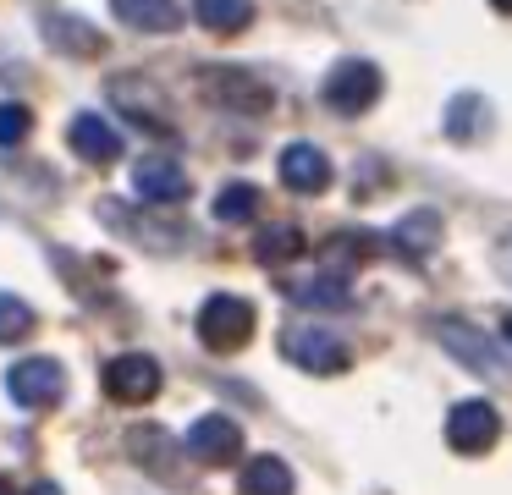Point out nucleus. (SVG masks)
Here are the masks:
<instances>
[{
    "mask_svg": "<svg viewBox=\"0 0 512 495\" xmlns=\"http://www.w3.org/2000/svg\"><path fill=\"white\" fill-rule=\"evenodd\" d=\"M6 385H12V402L23 407H56L67 396V369L56 358H17Z\"/></svg>",
    "mask_w": 512,
    "mask_h": 495,
    "instance_id": "nucleus-5",
    "label": "nucleus"
},
{
    "mask_svg": "<svg viewBox=\"0 0 512 495\" xmlns=\"http://www.w3.org/2000/svg\"><path fill=\"white\" fill-rule=\"evenodd\" d=\"M127 446H133V457L144 462L149 473H166L171 484H182V468H177V446L166 440V429L155 424H138L133 435H127Z\"/></svg>",
    "mask_w": 512,
    "mask_h": 495,
    "instance_id": "nucleus-16",
    "label": "nucleus"
},
{
    "mask_svg": "<svg viewBox=\"0 0 512 495\" xmlns=\"http://www.w3.org/2000/svg\"><path fill=\"white\" fill-rule=\"evenodd\" d=\"M111 11H116V22H127L138 33H177L182 28L177 0H111Z\"/></svg>",
    "mask_w": 512,
    "mask_h": 495,
    "instance_id": "nucleus-15",
    "label": "nucleus"
},
{
    "mask_svg": "<svg viewBox=\"0 0 512 495\" xmlns=\"http://www.w3.org/2000/svg\"><path fill=\"white\" fill-rule=\"evenodd\" d=\"M67 143H72V154H83L89 165H111L116 154H122L116 127H111L105 116H94V110H83V116L67 121Z\"/></svg>",
    "mask_w": 512,
    "mask_h": 495,
    "instance_id": "nucleus-12",
    "label": "nucleus"
},
{
    "mask_svg": "<svg viewBox=\"0 0 512 495\" xmlns=\"http://www.w3.org/2000/svg\"><path fill=\"white\" fill-rule=\"evenodd\" d=\"M193 17H199V28L232 39V33H243L254 22V0H193Z\"/></svg>",
    "mask_w": 512,
    "mask_h": 495,
    "instance_id": "nucleus-17",
    "label": "nucleus"
},
{
    "mask_svg": "<svg viewBox=\"0 0 512 495\" xmlns=\"http://www.w3.org/2000/svg\"><path fill=\"white\" fill-rule=\"evenodd\" d=\"M496 440H501V413L485 402V396H468V402L452 407V418H446V446H452V451L485 457Z\"/></svg>",
    "mask_w": 512,
    "mask_h": 495,
    "instance_id": "nucleus-3",
    "label": "nucleus"
},
{
    "mask_svg": "<svg viewBox=\"0 0 512 495\" xmlns=\"http://www.w3.org/2000/svg\"><path fill=\"white\" fill-rule=\"evenodd\" d=\"M281 347H287V358L298 363V369H309V374H342L347 369V347L320 325H292Z\"/></svg>",
    "mask_w": 512,
    "mask_h": 495,
    "instance_id": "nucleus-7",
    "label": "nucleus"
},
{
    "mask_svg": "<svg viewBox=\"0 0 512 495\" xmlns=\"http://www.w3.org/2000/svg\"><path fill=\"white\" fill-rule=\"evenodd\" d=\"M45 39L56 44V50H72V55H100L105 50L100 28H89V22H78V17H61V11L45 17Z\"/></svg>",
    "mask_w": 512,
    "mask_h": 495,
    "instance_id": "nucleus-18",
    "label": "nucleus"
},
{
    "mask_svg": "<svg viewBox=\"0 0 512 495\" xmlns=\"http://www.w3.org/2000/svg\"><path fill=\"white\" fill-rule=\"evenodd\" d=\"M303 253V231L292 226V220H276V226H265L254 237V259L259 264H292Z\"/></svg>",
    "mask_w": 512,
    "mask_h": 495,
    "instance_id": "nucleus-19",
    "label": "nucleus"
},
{
    "mask_svg": "<svg viewBox=\"0 0 512 495\" xmlns=\"http://www.w3.org/2000/svg\"><path fill=\"white\" fill-rule=\"evenodd\" d=\"M243 495H292V468L281 457H254L243 468Z\"/></svg>",
    "mask_w": 512,
    "mask_h": 495,
    "instance_id": "nucleus-20",
    "label": "nucleus"
},
{
    "mask_svg": "<svg viewBox=\"0 0 512 495\" xmlns=\"http://www.w3.org/2000/svg\"><path fill=\"white\" fill-rule=\"evenodd\" d=\"M380 88H386L380 66L364 61V55H347V61H336L331 72H325V105H331L336 116H364L380 99Z\"/></svg>",
    "mask_w": 512,
    "mask_h": 495,
    "instance_id": "nucleus-1",
    "label": "nucleus"
},
{
    "mask_svg": "<svg viewBox=\"0 0 512 495\" xmlns=\"http://www.w3.org/2000/svg\"><path fill=\"white\" fill-rule=\"evenodd\" d=\"M298 297H303V303H314V308H342L347 303V286L336 281V275H325V281H309Z\"/></svg>",
    "mask_w": 512,
    "mask_h": 495,
    "instance_id": "nucleus-26",
    "label": "nucleus"
},
{
    "mask_svg": "<svg viewBox=\"0 0 512 495\" xmlns=\"http://www.w3.org/2000/svg\"><path fill=\"white\" fill-rule=\"evenodd\" d=\"M28 495H61V484H50V479H45V484H34Z\"/></svg>",
    "mask_w": 512,
    "mask_h": 495,
    "instance_id": "nucleus-27",
    "label": "nucleus"
},
{
    "mask_svg": "<svg viewBox=\"0 0 512 495\" xmlns=\"http://www.w3.org/2000/svg\"><path fill=\"white\" fill-rule=\"evenodd\" d=\"M490 6H496V11H507V0H490Z\"/></svg>",
    "mask_w": 512,
    "mask_h": 495,
    "instance_id": "nucleus-29",
    "label": "nucleus"
},
{
    "mask_svg": "<svg viewBox=\"0 0 512 495\" xmlns=\"http://www.w3.org/2000/svg\"><path fill=\"white\" fill-rule=\"evenodd\" d=\"M485 127H490V110H485V99H479V94H463V99H452V110H446V132H452L457 143H463V138H479Z\"/></svg>",
    "mask_w": 512,
    "mask_h": 495,
    "instance_id": "nucleus-22",
    "label": "nucleus"
},
{
    "mask_svg": "<svg viewBox=\"0 0 512 495\" xmlns=\"http://www.w3.org/2000/svg\"><path fill=\"white\" fill-rule=\"evenodd\" d=\"M199 88L204 99H215L221 110H254V116H265L270 110V88L259 83V77H248L243 66H204L199 72Z\"/></svg>",
    "mask_w": 512,
    "mask_h": 495,
    "instance_id": "nucleus-4",
    "label": "nucleus"
},
{
    "mask_svg": "<svg viewBox=\"0 0 512 495\" xmlns=\"http://www.w3.org/2000/svg\"><path fill=\"white\" fill-rule=\"evenodd\" d=\"M0 495H17V490H12V479H6V473H0Z\"/></svg>",
    "mask_w": 512,
    "mask_h": 495,
    "instance_id": "nucleus-28",
    "label": "nucleus"
},
{
    "mask_svg": "<svg viewBox=\"0 0 512 495\" xmlns=\"http://www.w3.org/2000/svg\"><path fill=\"white\" fill-rule=\"evenodd\" d=\"M281 182L292 187V193H325L331 187V160H325L320 143H287L281 149Z\"/></svg>",
    "mask_w": 512,
    "mask_h": 495,
    "instance_id": "nucleus-11",
    "label": "nucleus"
},
{
    "mask_svg": "<svg viewBox=\"0 0 512 495\" xmlns=\"http://www.w3.org/2000/svg\"><path fill=\"white\" fill-rule=\"evenodd\" d=\"M111 99H116V110H122V116L138 121V127H149V132L166 127V132H171L166 105H160V94H155V83H149V77H116V83H111Z\"/></svg>",
    "mask_w": 512,
    "mask_h": 495,
    "instance_id": "nucleus-13",
    "label": "nucleus"
},
{
    "mask_svg": "<svg viewBox=\"0 0 512 495\" xmlns=\"http://www.w3.org/2000/svg\"><path fill=\"white\" fill-rule=\"evenodd\" d=\"M364 253H375V237H364V231H336V237L325 242V259H331V270H353Z\"/></svg>",
    "mask_w": 512,
    "mask_h": 495,
    "instance_id": "nucleus-24",
    "label": "nucleus"
},
{
    "mask_svg": "<svg viewBox=\"0 0 512 495\" xmlns=\"http://www.w3.org/2000/svg\"><path fill=\"white\" fill-rule=\"evenodd\" d=\"M182 451H188L193 462H204V468H221V462L243 457V429H237V418H226V413H204L199 424L188 429Z\"/></svg>",
    "mask_w": 512,
    "mask_h": 495,
    "instance_id": "nucleus-6",
    "label": "nucleus"
},
{
    "mask_svg": "<svg viewBox=\"0 0 512 495\" xmlns=\"http://www.w3.org/2000/svg\"><path fill=\"white\" fill-rule=\"evenodd\" d=\"M28 132H34V116H28V105H0V149H17Z\"/></svg>",
    "mask_w": 512,
    "mask_h": 495,
    "instance_id": "nucleus-25",
    "label": "nucleus"
},
{
    "mask_svg": "<svg viewBox=\"0 0 512 495\" xmlns=\"http://www.w3.org/2000/svg\"><path fill=\"white\" fill-rule=\"evenodd\" d=\"M28 330H34V308H28L23 297L0 292V347H12V341H23Z\"/></svg>",
    "mask_w": 512,
    "mask_h": 495,
    "instance_id": "nucleus-23",
    "label": "nucleus"
},
{
    "mask_svg": "<svg viewBox=\"0 0 512 495\" xmlns=\"http://www.w3.org/2000/svg\"><path fill=\"white\" fill-rule=\"evenodd\" d=\"M259 215V187L254 182H226L221 193H215V220H226V226H243V220Z\"/></svg>",
    "mask_w": 512,
    "mask_h": 495,
    "instance_id": "nucleus-21",
    "label": "nucleus"
},
{
    "mask_svg": "<svg viewBox=\"0 0 512 495\" xmlns=\"http://www.w3.org/2000/svg\"><path fill=\"white\" fill-rule=\"evenodd\" d=\"M160 391V363L149 352H122L105 363V396L111 402H149Z\"/></svg>",
    "mask_w": 512,
    "mask_h": 495,
    "instance_id": "nucleus-8",
    "label": "nucleus"
},
{
    "mask_svg": "<svg viewBox=\"0 0 512 495\" xmlns=\"http://www.w3.org/2000/svg\"><path fill=\"white\" fill-rule=\"evenodd\" d=\"M248 336H254V303H248V297H232V292L204 297V308H199V341L204 347L237 352Z\"/></svg>",
    "mask_w": 512,
    "mask_h": 495,
    "instance_id": "nucleus-2",
    "label": "nucleus"
},
{
    "mask_svg": "<svg viewBox=\"0 0 512 495\" xmlns=\"http://www.w3.org/2000/svg\"><path fill=\"white\" fill-rule=\"evenodd\" d=\"M391 248H397L408 264L430 259V253L441 248V215H435V209H413V215H402L397 226H391Z\"/></svg>",
    "mask_w": 512,
    "mask_h": 495,
    "instance_id": "nucleus-14",
    "label": "nucleus"
},
{
    "mask_svg": "<svg viewBox=\"0 0 512 495\" xmlns=\"http://www.w3.org/2000/svg\"><path fill=\"white\" fill-rule=\"evenodd\" d=\"M435 336H441V341H446V352H452V358H463L468 369H479V374H501V347L485 336V330L463 325V319H435Z\"/></svg>",
    "mask_w": 512,
    "mask_h": 495,
    "instance_id": "nucleus-10",
    "label": "nucleus"
},
{
    "mask_svg": "<svg viewBox=\"0 0 512 495\" xmlns=\"http://www.w3.org/2000/svg\"><path fill=\"white\" fill-rule=\"evenodd\" d=\"M133 187H138V198H144V204H182V198L193 193L188 171H182L171 154H149V160H138Z\"/></svg>",
    "mask_w": 512,
    "mask_h": 495,
    "instance_id": "nucleus-9",
    "label": "nucleus"
}]
</instances>
